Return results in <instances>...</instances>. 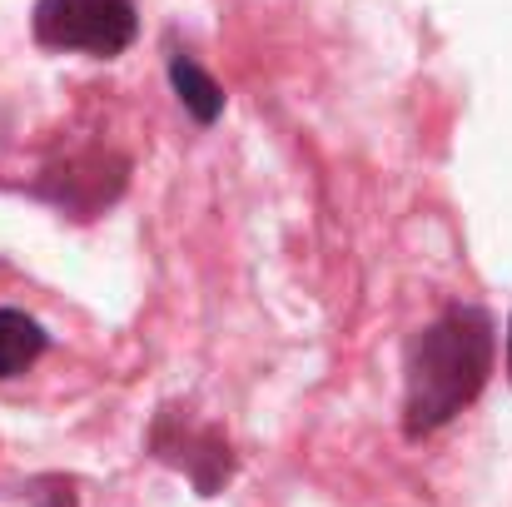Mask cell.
Listing matches in <instances>:
<instances>
[{
    "mask_svg": "<svg viewBox=\"0 0 512 507\" xmlns=\"http://www.w3.org/2000/svg\"><path fill=\"white\" fill-rule=\"evenodd\" d=\"M498 358L493 319L478 304H453L408 343L403 363V433L423 438L453 423L488 383Z\"/></svg>",
    "mask_w": 512,
    "mask_h": 507,
    "instance_id": "obj_1",
    "label": "cell"
},
{
    "mask_svg": "<svg viewBox=\"0 0 512 507\" xmlns=\"http://www.w3.org/2000/svg\"><path fill=\"white\" fill-rule=\"evenodd\" d=\"M140 15L135 0H40L35 5V40L45 50H75L95 60H115L135 45Z\"/></svg>",
    "mask_w": 512,
    "mask_h": 507,
    "instance_id": "obj_2",
    "label": "cell"
},
{
    "mask_svg": "<svg viewBox=\"0 0 512 507\" xmlns=\"http://www.w3.org/2000/svg\"><path fill=\"white\" fill-rule=\"evenodd\" d=\"M170 85H174V95H179V105L194 115V125H214V120L224 115V90H219V80H214L194 55L174 50L170 55Z\"/></svg>",
    "mask_w": 512,
    "mask_h": 507,
    "instance_id": "obj_3",
    "label": "cell"
},
{
    "mask_svg": "<svg viewBox=\"0 0 512 507\" xmlns=\"http://www.w3.org/2000/svg\"><path fill=\"white\" fill-rule=\"evenodd\" d=\"M45 329L30 319V314H20V309H0V378H15V373H25L40 353H45Z\"/></svg>",
    "mask_w": 512,
    "mask_h": 507,
    "instance_id": "obj_4",
    "label": "cell"
},
{
    "mask_svg": "<svg viewBox=\"0 0 512 507\" xmlns=\"http://www.w3.org/2000/svg\"><path fill=\"white\" fill-rule=\"evenodd\" d=\"M508 378H512V319H508Z\"/></svg>",
    "mask_w": 512,
    "mask_h": 507,
    "instance_id": "obj_5",
    "label": "cell"
}]
</instances>
